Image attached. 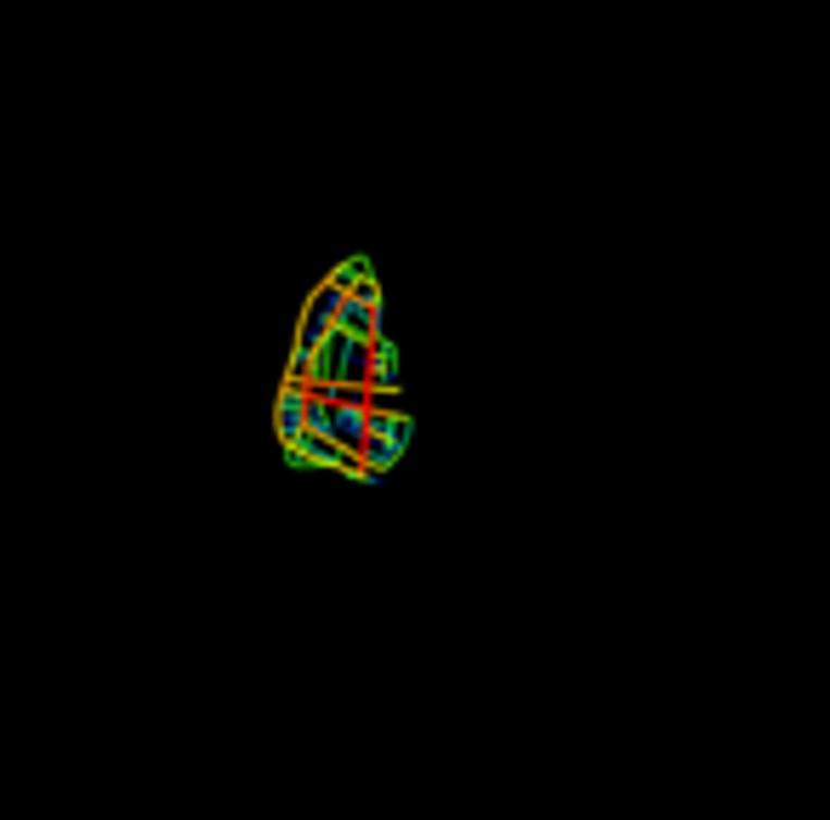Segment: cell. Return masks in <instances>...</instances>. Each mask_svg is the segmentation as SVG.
I'll return each instance as SVG.
<instances>
[{
	"mask_svg": "<svg viewBox=\"0 0 830 820\" xmlns=\"http://www.w3.org/2000/svg\"><path fill=\"white\" fill-rule=\"evenodd\" d=\"M398 382H405V370H398V347H393V336H375L364 393H398Z\"/></svg>",
	"mask_w": 830,
	"mask_h": 820,
	"instance_id": "cell-1",
	"label": "cell"
},
{
	"mask_svg": "<svg viewBox=\"0 0 830 820\" xmlns=\"http://www.w3.org/2000/svg\"><path fill=\"white\" fill-rule=\"evenodd\" d=\"M273 433H280L285 451L301 444V388L296 382H280V400H273Z\"/></svg>",
	"mask_w": 830,
	"mask_h": 820,
	"instance_id": "cell-2",
	"label": "cell"
},
{
	"mask_svg": "<svg viewBox=\"0 0 830 820\" xmlns=\"http://www.w3.org/2000/svg\"><path fill=\"white\" fill-rule=\"evenodd\" d=\"M370 336H347V359H342V377H336V388H364L370 382Z\"/></svg>",
	"mask_w": 830,
	"mask_h": 820,
	"instance_id": "cell-3",
	"label": "cell"
},
{
	"mask_svg": "<svg viewBox=\"0 0 830 820\" xmlns=\"http://www.w3.org/2000/svg\"><path fill=\"white\" fill-rule=\"evenodd\" d=\"M342 303H347V291H336L331 280H324V285H319V291L308 296V314H301V319H319V326H336Z\"/></svg>",
	"mask_w": 830,
	"mask_h": 820,
	"instance_id": "cell-4",
	"label": "cell"
},
{
	"mask_svg": "<svg viewBox=\"0 0 830 820\" xmlns=\"http://www.w3.org/2000/svg\"><path fill=\"white\" fill-rule=\"evenodd\" d=\"M359 280H375V268H370V257H347L342 268H331V285H336V291H354Z\"/></svg>",
	"mask_w": 830,
	"mask_h": 820,
	"instance_id": "cell-5",
	"label": "cell"
}]
</instances>
